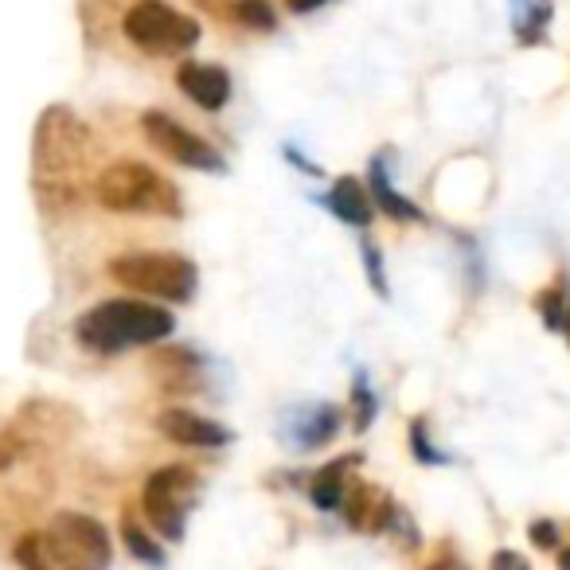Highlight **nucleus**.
Wrapping results in <instances>:
<instances>
[{"mask_svg": "<svg viewBox=\"0 0 570 570\" xmlns=\"http://www.w3.org/2000/svg\"><path fill=\"white\" fill-rule=\"evenodd\" d=\"M176 87H180L184 95H188L191 102L207 114L223 110V106L230 102V75L215 63H191V59L188 63H180V71H176Z\"/></svg>", "mask_w": 570, "mask_h": 570, "instance_id": "nucleus-11", "label": "nucleus"}, {"mask_svg": "<svg viewBox=\"0 0 570 570\" xmlns=\"http://www.w3.org/2000/svg\"><path fill=\"white\" fill-rule=\"evenodd\" d=\"M341 512L348 520V528L360 531V535H383L395 523L399 504L383 489H375V484H352Z\"/></svg>", "mask_w": 570, "mask_h": 570, "instance_id": "nucleus-9", "label": "nucleus"}, {"mask_svg": "<svg viewBox=\"0 0 570 570\" xmlns=\"http://www.w3.org/2000/svg\"><path fill=\"white\" fill-rule=\"evenodd\" d=\"M422 570H469V567H465V559L458 554V547H453V543H442V547H438V554H434V559H430Z\"/></svg>", "mask_w": 570, "mask_h": 570, "instance_id": "nucleus-24", "label": "nucleus"}, {"mask_svg": "<svg viewBox=\"0 0 570 570\" xmlns=\"http://www.w3.org/2000/svg\"><path fill=\"white\" fill-rule=\"evenodd\" d=\"M372 204H380V212L391 215L395 223H422V207L411 204V199L391 184L387 165H383L380 157L372 160Z\"/></svg>", "mask_w": 570, "mask_h": 570, "instance_id": "nucleus-14", "label": "nucleus"}, {"mask_svg": "<svg viewBox=\"0 0 570 570\" xmlns=\"http://www.w3.org/2000/svg\"><path fill=\"white\" fill-rule=\"evenodd\" d=\"M360 250H364V262H367V277H372V289H375V294H380V297H387V277H383V266H380V250H375V246L372 243H364V246H360Z\"/></svg>", "mask_w": 570, "mask_h": 570, "instance_id": "nucleus-23", "label": "nucleus"}, {"mask_svg": "<svg viewBox=\"0 0 570 570\" xmlns=\"http://www.w3.org/2000/svg\"><path fill=\"white\" fill-rule=\"evenodd\" d=\"M528 535H531V543H539L543 551H554V547H559V528H554L551 520H535Z\"/></svg>", "mask_w": 570, "mask_h": 570, "instance_id": "nucleus-25", "label": "nucleus"}, {"mask_svg": "<svg viewBox=\"0 0 570 570\" xmlns=\"http://www.w3.org/2000/svg\"><path fill=\"white\" fill-rule=\"evenodd\" d=\"M375 411H380V403H375L372 387H367V375L356 372V383H352V426L367 430L375 419Z\"/></svg>", "mask_w": 570, "mask_h": 570, "instance_id": "nucleus-19", "label": "nucleus"}, {"mask_svg": "<svg viewBox=\"0 0 570 570\" xmlns=\"http://www.w3.org/2000/svg\"><path fill=\"white\" fill-rule=\"evenodd\" d=\"M20 453H24V438H20L17 430H0V473L17 465Z\"/></svg>", "mask_w": 570, "mask_h": 570, "instance_id": "nucleus-22", "label": "nucleus"}, {"mask_svg": "<svg viewBox=\"0 0 570 570\" xmlns=\"http://www.w3.org/2000/svg\"><path fill=\"white\" fill-rule=\"evenodd\" d=\"M321 4H328V0H285V9H289V12H302V17H305V12H317Z\"/></svg>", "mask_w": 570, "mask_h": 570, "instance_id": "nucleus-27", "label": "nucleus"}, {"mask_svg": "<svg viewBox=\"0 0 570 570\" xmlns=\"http://www.w3.org/2000/svg\"><path fill=\"white\" fill-rule=\"evenodd\" d=\"M95 196L106 212L118 215H160V219H180L184 199L168 176L141 160H114L98 173Z\"/></svg>", "mask_w": 570, "mask_h": 570, "instance_id": "nucleus-3", "label": "nucleus"}, {"mask_svg": "<svg viewBox=\"0 0 570 570\" xmlns=\"http://www.w3.org/2000/svg\"><path fill=\"white\" fill-rule=\"evenodd\" d=\"M199 489V476L196 469L188 465H165L157 473H149L145 481V492H141V504H145V515L149 523L160 531L165 539H184V523H188V508H191V497Z\"/></svg>", "mask_w": 570, "mask_h": 570, "instance_id": "nucleus-7", "label": "nucleus"}, {"mask_svg": "<svg viewBox=\"0 0 570 570\" xmlns=\"http://www.w3.org/2000/svg\"><path fill=\"white\" fill-rule=\"evenodd\" d=\"M141 129H145V137H149L153 149H157L160 157L176 160V165L196 168V173H223V168H227L223 153L212 149V145H207L199 134H191L188 126H180L173 114L149 110L141 118Z\"/></svg>", "mask_w": 570, "mask_h": 570, "instance_id": "nucleus-8", "label": "nucleus"}, {"mask_svg": "<svg viewBox=\"0 0 570 570\" xmlns=\"http://www.w3.org/2000/svg\"><path fill=\"white\" fill-rule=\"evenodd\" d=\"M173 313L160 302H102L95 309H87L75 321V336L87 352L98 356H114V352L126 348H145V344H157L173 333Z\"/></svg>", "mask_w": 570, "mask_h": 570, "instance_id": "nucleus-2", "label": "nucleus"}, {"mask_svg": "<svg viewBox=\"0 0 570 570\" xmlns=\"http://www.w3.org/2000/svg\"><path fill=\"white\" fill-rule=\"evenodd\" d=\"M559 570H570V547H567V551L559 554Z\"/></svg>", "mask_w": 570, "mask_h": 570, "instance_id": "nucleus-28", "label": "nucleus"}, {"mask_svg": "<svg viewBox=\"0 0 570 570\" xmlns=\"http://www.w3.org/2000/svg\"><path fill=\"white\" fill-rule=\"evenodd\" d=\"M341 430V411L333 403H321V406H309L305 419H294V442L302 450H313V445H325L333 442V434Z\"/></svg>", "mask_w": 570, "mask_h": 570, "instance_id": "nucleus-15", "label": "nucleus"}, {"mask_svg": "<svg viewBox=\"0 0 570 570\" xmlns=\"http://www.w3.org/2000/svg\"><path fill=\"white\" fill-rule=\"evenodd\" d=\"M90 129L75 118L67 106H51L43 110L40 126L32 137V168H36V191L43 204L71 207L79 199L82 173L90 165Z\"/></svg>", "mask_w": 570, "mask_h": 570, "instance_id": "nucleus-1", "label": "nucleus"}, {"mask_svg": "<svg viewBox=\"0 0 570 570\" xmlns=\"http://www.w3.org/2000/svg\"><path fill=\"white\" fill-rule=\"evenodd\" d=\"M411 450H414V458L422 461V465H442L445 461V453H438L434 445H430V438H426V422H414L411 426Z\"/></svg>", "mask_w": 570, "mask_h": 570, "instance_id": "nucleus-21", "label": "nucleus"}, {"mask_svg": "<svg viewBox=\"0 0 570 570\" xmlns=\"http://www.w3.org/2000/svg\"><path fill=\"white\" fill-rule=\"evenodd\" d=\"M121 32L137 51L157 59L184 56L199 43V24L184 12H176L165 0H137L121 20Z\"/></svg>", "mask_w": 570, "mask_h": 570, "instance_id": "nucleus-5", "label": "nucleus"}, {"mask_svg": "<svg viewBox=\"0 0 570 570\" xmlns=\"http://www.w3.org/2000/svg\"><path fill=\"white\" fill-rule=\"evenodd\" d=\"M325 204H328V212H333L341 223H348V227L364 230V227H372V219H375L372 196H367L364 184L352 180V176H341V180L333 184V191L325 196Z\"/></svg>", "mask_w": 570, "mask_h": 570, "instance_id": "nucleus-12", "label": "nucleus"}, {"mask_svg": "<svg viewBox=\"0 0 570 570\" xmlns=\"http://www.w3.org/2000/svg\"><path fill=\"white\" fill-rule=\"evenodd\" d=\"M230 20L250 32H274L277 28V12L269 0H230Z\"/></svg>", "mask_w": 570, "mask_h": 570, "instance_id": "nucleus-18", "label": "nucleus"}, {"mask_svg": "<svg viewBox=\"0 0 570 570\" xmlns=\"http://www.w3.org/2000/svg\"><path fill=\"white\" fill-rule=\"evenodd\" d=\"M56 570H106L114 559V543L106 528L87 512H56L43 531Z\"/></svg>", "mask_w": 570, "mask_h": 570, "instance_id": "nucleus-6", "label": "nucleus"}, {"mask_svg": "<svg viewBox=\"0 0 570 570\" xmlns=\"http://www.w3.org/2000/svg\"><path fill=\"white\" fill-rule=\"evenodd\" d=\"M17 562H20L24 570H56V567H51V554H48V539L36 535V531L20 535V543H17Z\"/></svg>", "mask_w": 570, "mask_h": 570, "instance_id": "nucleus-20", "label": "nucleus"}, {"mask_svg": "<svg viewBox=\"0 0 570 570\" xmlns=\"http://www.w3.org/2000/svg\"><path fill=\"white\" fill-rule=\"evenodd\" d=\"M157 430L176 445H191V450H215V445L230 442V430L219 422L204 419L196 411H160L157 414Z\"/></svg>", "mask_w": 570, "mask_h": 570, "instance_id": "nucleus-10", "label": "nucleus"}, {"mask_svg": "<svg viewBox=\"0 0 570 570\" xmlns=\"http://www.w3.org/2000/svg\"><path fill=\"white\" fill-rule=\"evenodd\" d=\"M153 367H157L165 391H199V360H196V352H184V348L160 352Z\"/></svg>", "mask_w": 570, "mask_h": 570, "instance_id": "nucleus-16", "label": "nucleus"}, {"mask_svg": "<svg viewBox=\"0 0 570 570\" xmlns=\"http://www.w3.org/2000/svg\"><path fill=\"white\" fill-rule=\"evenodd\" d=\"M360 458H336L328 461L325 469H317L313 473V484H309V497L317 508H325V512H341L344 497H348V481H352V465H356Z\"/></svg>", "mask_w": 570, "mask_h": 570, "instance_id": "nucleus-13", "label": "nucleus"}, {"mask_svg": "<svg viewBox=\"0 0 570 570\" xmlns=\"http://www.w3.org/2000/svg\"><path fill=\"white\" fill-rule=\"evenodd\" d=\"M110 277L129 294L157 297V302H191L199 285V269L188 254L176 250H141L110 258Z\"/></svg>", "mask_w": 570, "mask_h": 570, "instance_id": "nucleus-4", "label": "nucleus"}, {"mask_svg": "<svg viewBox=\"0 0 570 570\" xmlns=\"http://www.w3.org/2000/svg\"><path fill=\"white\" fill-rule=\"evenodd\" d=\"M489 570H531L528 559H523L520 551H497L489 562Z\"/></svg>", "mask_w": 570, "mask_h": 570, "instance_id": "nucleus-26", "label": "nucleus"}, {"mask_svg": "<svg viewBox=\"0 0 570 570\" xmlns=\"http://www.w3.org/2000/svg\"><path fill=\"white\" fill-rule=\"evenodd\" d=\"M121 539H126L129 554H134V559H141L145 567H165V551H160V543L129 512L121 515Z\"/></svg>", "mask_w": 570, "mask_h": 570, "instance_id": "nucleus-17", "label": "nucleus"}]
</instances>
